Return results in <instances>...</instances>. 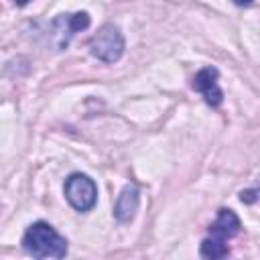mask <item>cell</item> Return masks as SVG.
Wrapping results in <instances>:
<instances>
[{
  "instance_id": "6da1fadb",
  "label": "cell",
  "mask_w": 260,
  "mask_h": 260,
  "mask_svg": "<svg viewBox=\"0 0 260 260\" xmlns=\"http://www.w3.org/2000/svg\"><path fill=\"white\" fill-rule=\"evenodd\" d=\"M22 248L32 258H65L67 240L47 221H35L22 236Z\"/></svg>"
},
{
  "instance_id": "7a4b0ae2",
  "label": "cell",
  "mask_w": 260,
  "mask_h": 260,
  "mask_svg": "<svg viewBox=\"0 0 260 260\" xmlns=\"http://www.w3.org/2000/svg\"><path fill=\"white\" fill-rule=\"evenodd\" d=\"M124 35L114 24H104L89 41V53L102 63H116L124 55Z\"/></svg>"
},
{
  "instance_id": "3957f363",
  "label": "cell",
  "mask_w": 260,
  "mask_h": 260,
  "mask_svg": "<svg viewBox=\"0 0 260 260\" xmlns=\"http://www.w3.org/2000/svg\"><path fill=\"white\" fill-rule=\"evenodd\" d=\"M65 199L79 213L93 209V205L98 201V187H95L93 179L83 173L69 175V179L65 181Z\"/></svg>"
},
{
  "instance_id": "277c9868",
  "label": "cell",
  "mask_w": 260,
  "mask_h": 260,
  "mask_svg": "<svg viewBox=\"0 0 260 260\" xmlns=\"http://www.w3.org/2000/svg\"><path fill=\"white\" fill-rule=\"evenodd\" d=\"M89 14L87 12H75V14H59L53 20V37L57 49H65L71 41V37L79 30H85L89 26Z\"/></svg>"
},
{
  "instance_id": "5b68a950",
  "label": "cell",
  "mask_w": 260,
  "mask_h": 260,
  "mask_svg": "<svg viewBox=\"0 0 260 260\" xmlns=\"http://www.w3.org/2000/svg\"><path fill=\"white\" fill-rule=\"evenodd\" d=\"M217 77H219V73H217L215 67H203L195 73V77L191 81L193 89L199 91L203 95L205 104L211 106V108H217L223 102V91L217 83Z\"/></svg>"
},
{
  "instance_id": "8992f818",
  "label": "cell",
  "mask_w": 260,
  "mask_h": 260,
  "mask_svg": "<svg viewBox=\"0 0 260 260\" xmlns=\"http://www.w3.org/2000/svg\"><path fill=\"white\" fill-rule=\"evenodd\" d=\"M140 205V189L136 183H128L124 185V189L118 195V201L114 205V217L120 223H128L134 219L136 211Z\"/></svg>"
},
{
  "instance_id": "52a82bcc",
  "label": "cell",
  "mask_w": 260,
  "mask_h": 260,
  "mask_svg": "<svg viewBox=\"0 0 260 260\" xmlns=\"http://www.w3.org/2000/svg\"><path fill=\"white\" fill-rule=\"evenodd\" d=\"M240 230H242V223H240L238 215H236L232 209L221 207V209L217 211L215 221L209 225V236L215 238V240H219V242H228L230 238L238 236Z\"/></svg>"
},
{
  "instance_id": "ba28073f",
  "label": "cell",
  "mask_w": 260,
  "mask_h": 260,
  "mask_svg": "<svg viewBox=\"0 0 260 260\" xmlns=\"http://www.w3.org/2000/svg\"><path fill=\"white\" fill-rule=\"evenodd\" d=\"M199 252H201L203 258H223V256L230 254V248H228L225 242H219V240L207 236V238L201 242V250H199Z\"/></svg>"
},
{
  "instance_id": "9c48e42d",
  "label": "cell",
  "mask_w": 260,
  "mask_h": 260,
  "mask_svg": "<svg viewBox=\"0 0 260 260\" xmlns=\"http://www.w3.org/2000/svg\"><path fill=\"white\" fill-rule=\"evenodd\" d=\"M240 201H242V203H248V205H252V203L260 201V187L242 191V193H240Z\"/></svg>"
},
{
  "instance_id": "30bf717a",
  "label": "cell",
  "mask_w": 260,
  "mask_h": 260,
  "mask_svg": "<svg viewBox=\"0 0 260 260\" xmlns=\"http://www.w3.org/2000/svg\"><path fill=\"white\" fill-rule=\"evenodd\" d=\"M234 4L236 6H248V4H252V0H234Z\"/></svg>"
},
{
  "instance_id": "8fae6325",
  "label": "cell",
  "mask_w": 260,
  "mask_h": 260,
  "mask_svg": "<svg viewBox=\"0 0 260 260\" xmlns=\"http://www.w3.org/2000/svg\"><path fill=\"white\" fill-rule=\"evenodd\" d=\"M12 2H14L16 6H26V4L30 2V0H12Z\"/></svg>"
}]
</instances>
